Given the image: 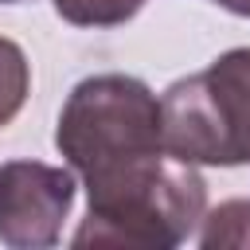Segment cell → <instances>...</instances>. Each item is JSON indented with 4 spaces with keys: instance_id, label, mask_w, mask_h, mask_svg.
<instances>
[{
    "instance_id": "cell-4",
    "label": "cell",
    "mask_w": 250,
    "mask_h": 250,
    "mask_svg": "<svg viewBox=\"0 0 250 250\" xmlns=\"http://www.w3.org/2000/svg\"><path fill=\"white\" fill-rule=\"evenodd\" d=\"M74 207V172L43 160L0 164V242L12 250H43L62 234Z\"/></svg>"
},
{
    "instance_id": "cell-2",
    "label": "cell",
    "mask_w": 250,
    "mask_h": 250,
    "mask_svg": "<svg viewBox=\"0 0 250 250\" xmlns=\"http://www.w3.org/2000/svg\"><path fill=\"white\" fill-rule=\"evenodd\" d=\"M55 148L86 188L145 164L168 152L160 98L133 74H90L59 109Z\"/></svg>"
},
{
    "instance_id": "cell-1",
    "label": "cell",
    "mask_w": 250,
    "mask_h": 250,
    "mask_svg": "<svg viewBox=\"0 0 250 250\" xmlns=\"http://www.w3.org/2000/svg\"><path fill=\"white\" fill-rule=\"evenodd\" d=\"M86 219L74 246H145L168 250L195 234L207 211V184L195 164L160 152L86 188Z\"/></svg>"
},
{
    "instance_id": "cell-9",
    "label": "cell",
    "mask_w": 250,
    "mask_h": 250,
    "mask_svg": "<svg viewBox=\"0 0 250 250\" xmlns=\"http://www.w3.org/2000/svg\"><path fill=\"white\" fill-rule=\"evenodd\" d=\"M0 4H23V0H0Z\"/></svg>"
},
{
    "instance_id": "cell-5",
    "label": "cell",
    "mask_w": 250,
    "mask_h": 250,
    "mask_svg": "<svg viewBox=\"0 0 250 250\" xmlns=\"http://www.w3.org/2000/svg\"><path fill=\"white\" fill-rule=\"evenodd\" d=\"M195 242L203 250H215V246H250V199H227L215 211H203Z\"/></svg>"
},
{
    "instance_id": "cell-7",
    "label": "cell",
    "mask_w": 250,
    "mask_h": 250,
    "mask_svg": "<svg viewBox=\"0 0 250 250\" xmlns=\"http://www.w3.org/2000/svg\"><path fill=\"white\" fill-rule=\"evenodd\" d=\"M145 0H55V12L74 27H117L141 12Z\"/></svg>"
},
{
    "instance_id": "cell-8",
    "label": "cell",
    "mask_w": 250,
    "mask_h": 250,
    "mask_svg": "<svg viewBox=\"0 0 250 250\" xmlns=\"http://www.w3.org/2000/svg\"><path fill=\"white\" fill-rule=\"evenodd\" d=\"M211 4H219V8H227V12H234V16H246V20H250V0H211Z\"/></svg>"
},
{
    "instance_id": "cell-3",
    "label": "cell",
    "mask_w": 250,
    "mask_h": 250,
    "mask_svg": "<svg viewBox=\"0 0 250 250\" xmlns=\"http://www.w3.org/2000/svg\"><path fill=\"white\" fill-rule=\"evenodd\" d=\"M164 148L184 164H250V47L223 51L207 70L160 94Z\"/></svg>"
},
{
    "instance_id": "cell-6",
    "label": "cell",
    "mask_w": 250,
    "mask_h": 250,
    "mask_svg": "<svg viewBox=\"0 0 250 250\" xmlns=\"http://www.w3.org/2000/svg\"><path fill=\"white\" fill-rule=\"evenodd\" d=\"M31 94V62L20 43L0 35V129L23 109Z\"/></svg>"
}]
</instances>
